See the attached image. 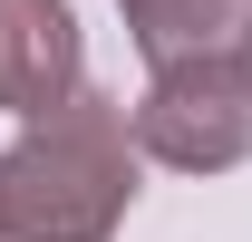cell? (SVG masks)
Returning a JSON list of instances; mask_svg holds the SVG:
<instances>
[{"instance_id":"5","label":"cell","mask_w":252,"mask_h":242,"mask_svg":"<svg viewBox=\"0 0 252 242\" xmlns=\"http://www.w3.org/2000/svg\"><path fill=\"white\" fill-rule=\"evenodd\" d=\"M243 68H252V30H243Z\"/></svg>"},{"instance_id":"1","label":"cell","mask_w":252,"mask_h":242,"mask_svg":"<svg viewBox=\"0 0 252 242\" xmlns=\"http://www.w3.org/2000/svg\"><path fill=\"white\" fill-rule=\"evenodd\" d=\"M136 117L97 88L30 117L0 155V242H107L136 204Z\"/></svg>"},{"instance_id":"2","label":"cell","mask_w":252,"mask_h":242,"mask_svg":"<svg viewBox=\"0 0 252 242\" xmlns=\"http://www.w3.org/2000/svg\"><path fill=\"white\" fill-rule=\"evenodd\" d=\"M136 146L175 175H233L252 155V68L243 49L223 59H175L136 97Z\"/></svg>"},{"instance_id":"3","label":"cell","mask_w":252,"mask_h":242,"mask_svg":"<svg viewBox=\"0 0 252 242\" xmlns=\"http://www.w3.org/2000/svg\"><path fill=\"white\" fill-rule=\"evenodd\" d=\"M78 97V10L68 0H0V117H49Z\"/></svg>"},{"instance_id":"4","label":"cell","mask_w":252,"mask_h":242,"mask_svg":"<svg viewBox=\"0 0 252 242\" xmlns=\"http://www.w3.org/2000/svg\"><path fill=\"white\" fill-rule=\"evenodd\" d=\"M117 10H126V39H136L156 68H175V59H223V49L252 30V20H243L252 0H117Z\"/></svg>"}]
</instances>
